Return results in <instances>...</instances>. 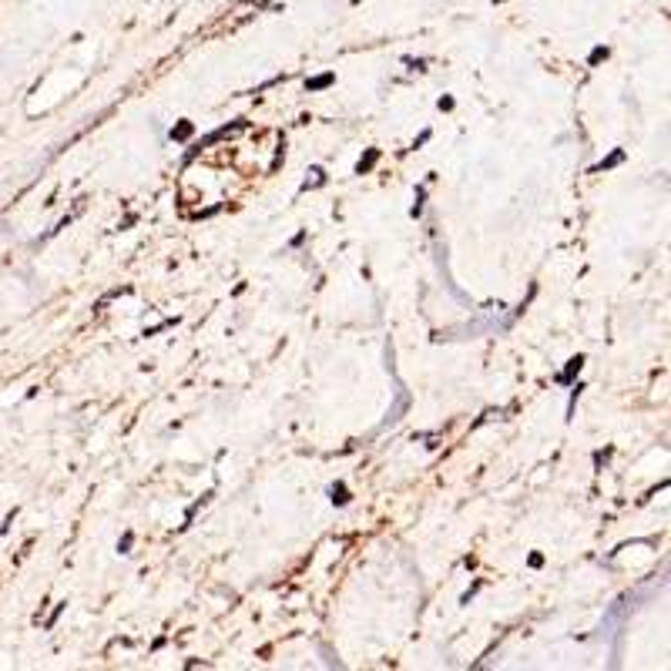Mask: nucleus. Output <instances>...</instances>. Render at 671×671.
I'll use <instances>...</instances> for the list:
<instances>
[{
  "mask_svg": "<svg viewBox=\"0 0 671 671\" xmlns=\"http://www.w3.org/2000/svg\"><path fill=\"white\" fill-rule=\"evenodd\" d=\"M332 500H336V503H346V500H349V497H346V490H343V487H332Z\"/></svg>",
  "mask_w": 671,
  "mask_h": 671,
  "instance_id": "nucleus-6",
  "label": "nucleus"
},
{
  "mask_svg": "<svg viewBox=\"0 0 671 671\" xmlns=\"http://www.w3.org/2000/svg\"><path fill=\"white\" fill-rule=\"evenodd\" d=\"M326 84H332V74H323V77H316V81H309V91H319V88H326Z\"/></svg>",
  "mask_w": 671,
  "mask_h": 671,
  "instance_id": "nucleus-1",
  "label": "nucleus"
},
{
  "mask_svg": "<svg viewBox=\"0 0 671 671\" xmlns=\"http://www.w3.org/2000/svg\"><path fill=\"white\" fill-rule=\"evenodd\" d=\"M128 547H131V534H124V540L118 544V551H121V554H128Z\"/></svg>",
  "mask_w": 671,
  "mask_h": 671,
  "instance_id": "nucleus-7",
  "label": "nucleus"
},
{
  "mask_svg": "<svg viewBox=\"0 0 671 671\" xmlns=\"http://www.w3.org/2000/svg\"><path fill=\"white\" fill-rule=\"evenodd\" d=\"M373 161H376V152H369L366 154V161H359V175H363L366 168H373Z\"/></svg>",
  "mask_w": 671,
  "mask_h": 671,
  "instance_id": "nucleus-5",
  "label": "nucleus"
},
{
  "mask_svg": "<svg viewBox=\"0 0 671 671\" xmlns=\"http://www.w3.org/2000/svg\"><path fill=\"white\" fill-rule=\"evenodd\" d=\"M621 158H624V154H621V152H614L611 158H608V161H601V165H597V172H604V168H611V165H617Z\"/></svg>",
  "mask_w": 671,
  "mask_h": 671,
  "instance_id": "nucleus-3",
  "label": "nucleus"
},
{
  "mask_svg": "<svg viewBox=\"0 0 671 671\" xmlns=\"http://www.w3.org/2000/svg\"><path fill=\"white\" fill-rule=\"evenodd\" d=\"M581 363H584V359H581V356H577V359H571V366H567V373H564V376H560V383H567V380H571V376H574L577 369H581Z\"/></svg>",
  "mask_w": 671,
  "mask_h": 671,
  "instance_id": "nucleus-2",
  "label": "nucleus"
},
{
  "mask_svg": "<svg viewBox=\"0 0 671 671\" xmlns=\"http://www.w3.org/2000/svg\"><path fill=\"white\" fill-rule=\"evenodd\" d=\"M188 134H192V124H178V128L172 131V138H178V141H181V138H188Z\"/></svg>",
  "mask_w": 671,
  "mask_h": 671,
  "instance_id": "nucleus-4",
  "label": "nucleus"
},
{
  "mask_svg": "<svg viewBox=\"0 0 671 671\" xmlns=\"http://www.w3.org/2000/svg\"><path fill=\"white\" fill-rule=\"evenodd\" d=\"M601 58H608V51H604V47H597L595 54H591V64H597V60H601Z\"/></svg>",
  "mask_w": 671,
  "mask_h": 671,
  "instance_id": "nucleus-8",
  "label": "nucleus"
}]
</instances>
